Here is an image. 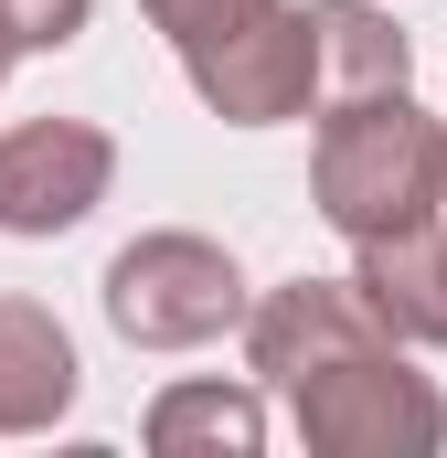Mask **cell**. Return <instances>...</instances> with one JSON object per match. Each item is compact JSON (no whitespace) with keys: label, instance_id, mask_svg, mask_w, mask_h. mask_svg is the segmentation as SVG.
Returning a JSON list of instances; mask_svg holds the SVG:
<instances>
[{"label":"cell","instance_id":"ba28073f","mask_svg":"<svg viewBox=\"0 0 447 458\" xmlns=\"http://www.w3.org/2000/svg\"><path fill=\"white\" fill-rule=\"evenodd\" d=\"M256 427H266V416H256V394H224V384H181V394H160V405H149V448H256Z\"/></svg>","mask_w":447,"mask_h":458},{"label":"cell","instance_id":"3957f363","mask_svg":"<svg viewBox=\"0 0 447 458\" xmlns=\"http://www.w3.org/2000/svg\"><path fill=\"white\" fill-rule=\"evenodd\" d=\"M107 320L128 342H149V352L214 342L224 320H245V277H234V256L203 245V234H139L107 267Z\"/></svg>","mask_w":447,"mask_h":458},{"label":"cell","instance_id":"8992f818","mask_svg":"<svg viewBox=\"0 0 447 458\" xmlns=\"http://www.w3.org/2000/svg\"><path fill=\"white\" fill-rule=\"evenodd\" d=\"M75 405V342L54 331V310L0 299V437H32Z\"/></svg>","mask_w":447,"mask_h":458},{"label":"cell","instance_id":"6da1fadb","mask_svg":"<svg viewBox=\"0 0 447 458\" xmlns=\"http://www.w3.org/2000/svg\"><path fill=\"white\" fill-rule=\"evenodd\" d=\"M437 203H447V128L405 107V86L341 97L320 128V214L351 245H384V234L437 225Z\"/></svg>","mask_w":447,"mask_h":458},{"label":"cell","instance_id":"277c9868","mask_svg":"<svg viewBox=\"0 0 447 458\" xmlns=\"http://www.w3.org/2000/svg\"><path fill=\"white\" fill-rule=\"evenodd\" d=\"M192 64V86H203V107L234 117V128H277V117H299L320 97V32H309V11H256L245 32H224L203 54H181Z\"/></svg>","mask_w":447,"mask_h":458},{"label":"cell","instance_id":"9c48e42d","mask_svg":"<svg viewBox=\"0 0 447 458\" xmlns=\"http://www.w3.org/2000/svg\"><path fill=\"white\" fill-rule=\"evenodd\" d=\"M256 11H277V0H149V21H160L181 54H203V43H224V32H245Z\"/></svg>","mask_w":447,"mask_h":458},{"label":"cell","instance_id":"8fae6325","mask_svg":"<svg viewBox=\"0 0 447 458\" xmlns=\"http://www.w3.org/2000/svg\"><path fill=\"white\" fill-rule=\"evenodd\" d=\"M426 277H437V342H447V203H437V225H426Z\"/></svg>","mask_w":447,"mask_h":458},{"label":"cell","instance_id":"7a4b0ae2","mask_svg":"<svg viewBox=\"0 0 447 458\" xmlns=\"http://www.w3.org/2000/svg\"><path fill=\"white\" fill-rule=\"evenodd\" d=\"M288 405H299L309 448H331V458H394V448L426 458L447 437V405L426 394V373H405L394 342H362L341 362H320V373H299Z\"/></svg>","mask_w":447,"mask_h":458},{"label":"cell","instance_id":"5b68a950","mask_svg":"<svg viewBox=\"0 0 447 458\" xmlns=\"http://www.w3.org/2000/svg\"><path fill=\"white\" fill-rule=\"evenodd\" d=\"M107 128H86V117H32V128H11L0 139V234H64L86 225L97 203H107Z\"/></svg>","mask_w":447,"mask_h":458},{"label":"cell","instance_id":"52a82bcc","mask_svg":"<svg viewBox=\"0 0 447 458\" xmlns=\"http://www.w3.org/2000/svg\"><path fill=\"white\" fill-rule=\"evenodd\" d=\"M309 32H320V86L341 97H384V86H405V32L384 21V11H362V0H309Z\"/></svg>","mask_w":447,"mask_h":458},{"label":"cell","instance_id":"30bf717a","mask_svg":"<svg viewBox=\"0 0 447 458\" xmlns=\"http://www.w3.org/2000/svg\"><path fill=\"white\" fill-rule=\"evenodd\" d=\"M0 32H11L21 54H54V43L86 32V0H0Z\"/></svg>","mask_w":447,"mask_h":458},{"label":"cell","instance_id":"7c38bea8","mask_svg":"<svg viewBox=\"0 0 447 458\" xmlns=\"http://www.w3.org/2000/svg\"><path fill=\"white\" fill-rule=\"evenodd\" d=\"M11 54H21V43H11V32H0V64H11Z\"/></svg>","mask_w":447,"mask_h":458}]
</instances>
